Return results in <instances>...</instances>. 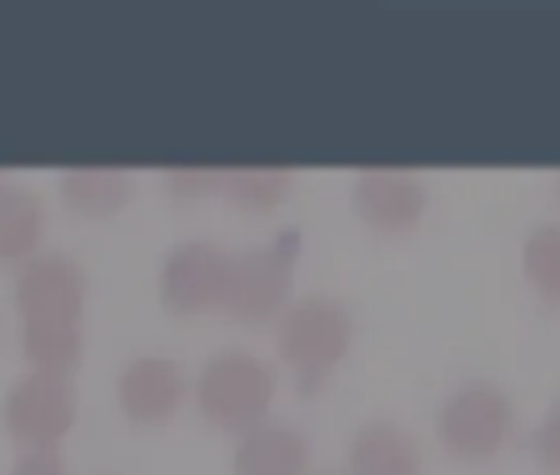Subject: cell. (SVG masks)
I'll return each mask as SVG.
<instances>
[{"mask_svg": "<svg viewBox=\"0 0 560 475\" xmlns=\"http://www.w3.org/2000/svg\"><path fill=\"white\" fill-rule=\"evenodd\" d=\"M353 334L350 308L330 294H307L277 317V350L307 390L320 386L347 360Z\"/></svg>", "mask_w": 560, "mask_h": 475, "instance_id": "1", "label": "cell"}, {"mask_svg": "<svg viewBox=\"0 0 560 475\" xmlns=\"http://www.w3.org/2000/svg\"><path fill=\"white\" fill-rule=\"evenodd\" d=\"M277 396V376L267 360L250 350H221L214 354L195 383V399L201 416L231 432H244L267 419V409Z\"/></svg>", "mask_w": 560, "mask_h": 475, "instance_id": "2", "label": "cell"}, {"mask_svg": "<svg viewBox=\"0 0 560 475\" xmlns=\"http://www.w3.org/2000/svg\"><path fill=\"white\" fill-rule=\"evenodd\" d=\"M514 426L511 396L491 380H465L458 383L439 406L435 432L448 455L462 462H488L494 459Z\"/></svg>", "mask_w": 560, "mask_h": 475, "instance_id": "3", "label": "cell"}, {"mask_svg": "<svg viewBox=\"0 0 560 475\" xmlns=\"http://www.w3.org/2000/svg\"><path fill=\"white\" fill-rule=\"evenodd\" d=\"M294 245L273 242L267 248H247L231 255L221 311L237 324H267L284 314L294 285Z\"/></svg>", "mask_w": 560, "mask_h": 475, "instance_id": "4", "label": "cell"}, {"mask_svg": "<svg viewBox=\"0 0 560 475\" xmlns=\"http://www.w3.org/2000/svg\"><path fill=\"white\" fill-rule=\"evenodd\" d=\"M80 413L77 383L63 373L31 370L4 396V426L24 449H57Z\"/></svg>", "mask_w": 560, "mask_h": 475, "instance_id": "5", "label": "cell"}, {"mask_svg": "<svg viewBox=\"0 0 560 475\" xmlns=\"http://www.w3.org/2000/svg\"><path fill=\"white\" fill-rule=\"evenodd\" d=\"M86 298H90L86 271L70 255H60V252L27 258L18 275V285H14L21 324H27V321H83Z\"/></svg>", "mask_w": 560, "mask_h": 475, "instance_id": "6", "label": "cell"}, {"mask_svg": "<svg viewBox=\"0 0 560 475\" xmlns=\"http://www.w3.org/2000/svg\"><path fill=\"white\" fill-rule=\"evenodd\" d=\"M231 255L205 242V238H191V242L175 245L162 268H159V298L175 314H201L221 304L224 278H228Z\"/></svg>", "mask_w": 560, "mask_h": 475, "instance_id": "7", "label": "cell"}, {"mask_svg": "<svg viewBox=\"0 0 560 475\" xmlns=\"http://www.w3.org/2000/svg\"><path fill=\"white\" fill-rule=\"evenodd\" d=\"M353 208L366 228L380 234H406L429 208V185L412 169L373 165L353 178Z\"/></svg>", "mask_w": 560, "mask_h": 475, "instance_id": "8", "label": "cell"}, {"mask_svg": "<svg viewBox=\"0 0 560 475\" xmlns=\"http://www.w3.org/2000/svg\"><path fill=\"white\" fill-rule=\"evenodd\" d=\"M116 396H119L122 413L132 422L159 426V422H168L182 409L188 396V376L178 360L145 354L122 367Z\"/></svg>", "mask_w": 560, "mask_h": 475, "instance_id": "9", "label": "cell"}, {"mask_svg": "<svg viewBox=\"0 0 560 475\" xmlns=\"http://www.w3.org/2000/svg\"><path fill=\"white\" fill-rule=\"evenodd\" d=\"M311 442L301 429L284 422H257L241 432L231 472L234 475H307Z\"/></svg>", "mask_w": 560, "mask_h": 475, "instance_id": "10", "label": "cell"}, {"mask_svg": "<svg viewBox=\"0 0 560 475\" xmlns=\"http://www.w3.org/2000/svg\"><path fill=\"white\" fill-rule=\"evenodd\" d=\"M350 475H422V449L416 436L389 419L360 426L347 449Z\"/></svg>", "mask_w": 560, "mask_h": 475, "instance_id": "11", "label": "cell"}, {"mask_svg": "<svg viewBox=\"0 0 560 475\" xmlns=\"http://www.w3.org/2000/svg\"><path fill=\"white\" fill-rule=\"evenodd\" d=\"M60 195L83 218H109L132 198V175L116 165H77L60 175Z\"/></svg>", "mask_w": 560, "mask_h": 475, "instance_id": "12", "label": "cell"}, {"mask_svg": "<svg viewBox=\"0 0 560 475\" xmlns=\"http://www.w3.org/2000/svg\"><path fill=\"white\" fill-rule=\"evenodd\" d=\"M44 201L31 188L0 182V265L34 258L44 238Z\"/></svg>", "mask_w": 560, "mask_h": 475, "instance_id": "13", "label": "cell"}, {"mask_svg": "<svg viewBox=\"0 0 560 475\" xmlns=\"http://www.w3.org/2000/svg\"><path fill=\"white\" fill-rule=\"evenodd\" d=\"M298 188V172L284 165H247V169H224L221 195L231 208L244 215H260L277 205H284Z\"/></svg>", "mask_w": 560, "mask_h": 475, "instance_id": "14", "label": "cell"}, {"mask_svg": "<svg viewBox=\"0 0 560 475\" xmlns=\"http://www.w3.org/2000/svg\"><path fill=\"white\" fill-rule=\"evenodd\" d=\"M21 350L34 370L63 373L83 360L86 340L80 321H27L21 324Z\"/></svg>", "mask_w": 560, "mask_h": 475, "instance_id": "15", "label": "cell"}, {"mask_svg": "<svg viewBox=\"0 0 560 475\" xmlns=\"http://www.w3.org/2000/svg\"><path fill=\"white\" fill-rule=\"evenodd\" d=\"M521 275L544 301L560 304V221H540L524 234Z\"/></svg>", "mask_w": 560, "mask_h": 475, "instance_id": "16", "label": "cell"}, {"mask_svg": "<svg viewBox=\"0 0 560 475\" xmlns=\"http://www.w3.org/2000/svg\"><path fill=\"white\" fill-rule=\"evenodd\" d=\"M530 449H534V459L544 472L560 475V396L540 413V419L534 426Z\"/></svg>", "mask_w": 560, "mask_h": 475, "instance_id": "17", "label": "cell"}, {"mask_svg": "<svg viewBox=\"0 0 560 475\" xmlns=\"http://www.w3.org/2000/svg\"><path fill=\"white\" fill-rule=\"evenodd\" d=\"M221 178H224V169H172L165 172V182L175 195H185V198H198V195H211L221 188Z\"/></svg>", "mask_w": 560, "mask_h": 475, "instance_id": "18", "label": "cell"}, {"mask_svg": "<svg viewBox=\"0 0 560 475\" xmlns=\"http://www.w3.org/2000/svg\"><path fill=\"white\" fill-rule=\"evenodd\" d=\"M11 475H70L60 449H24L11 468Z\"/></svg>", "mask_w": 560, "mask_h": 475, "instance_id": "19", "label": "cell"}, {"mask_svg": "<svg viewBox=\"0 0 560 475\" xmlns=\"http://www.w3.org/2000/svg\"><path fill=\"white\" fill-rule=\"evenodd\" d=\"M557 195H560V175H557Z\"/></svg>", "mask_w": 560, "mask_h": 475, "instance_id": "20", "label": "cell"}, {"mask_svg": "<svg viewBox=\"0 0 560 475\" xmlns=\"http://www.w3.org/2000/svg\"><path fill=\"white\" fill-rule=\"evenodd\" d=\"M320 475H337V472H320Z\"/></svg>", "mask_w": 560, "mask_h": 475, "instance_id": "21", "label": "cell"}, {"mask_svg": "<svg viewBox=\"0 0 560 475\" xmlns=\"http://www.w3.org/2000/svg\"><path fill=\"white\" fill-rule=\"evenodd\" d=\"M103 475H113V472H103Z\"/></svg>", "mask_w": 560, "mask_h": 475, "instance_id": "22", "label": "cell"}]
</instances>
